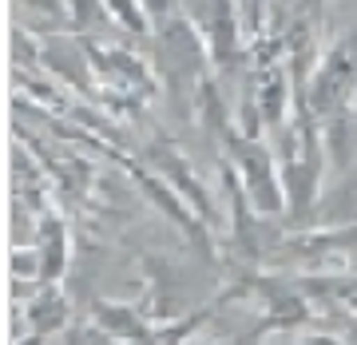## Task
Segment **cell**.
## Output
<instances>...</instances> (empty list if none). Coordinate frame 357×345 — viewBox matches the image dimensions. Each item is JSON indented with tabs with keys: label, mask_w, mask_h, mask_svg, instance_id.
Here are the masks:
<instances>
[{
	"label": "cell",
	"mask_w": 357,
	"mask_h": 345,
	"mask_svg": "<svg viewBox=\"0 0 357 345\" xmlns=\"http://www.w3.org/2000/svg\"><path fill=\"white\" fill-rule=\"evenodd\" d=\"M155 76L167 88L171 103H175L178 115L199 112V95L211 84V52H206L199 28L191 24L187 13H175L171 20L155 28Z\"/></svg>",
	"instance_id": "1"
},
{
	"label": "cell",
	"mask_w": 357,
	"mask_h": 345,
	"mask_svg": "<svg viewBox=\"0 0 357 345\" xmlns=\"http://www.w3.org/2000/svg\"><path fill=\"white\" fill-rule=\"evenodd\" d=\"M215 135L230 151V171L238 175L246 199L255 203L258 215H266V218L286 215V183H282V167L274 159V151L258 135L234 131V123H222Z\"/></svg>",
	"instance_id": "2"
},
{
	"label": "cell",
	"mask_w": 357,
	"mask_h": 345,
	"mask_svg": "<svg viewBox=\"0 0 357 345\" xmlns=\"http://www.w3.org/2000/svg\"><path fill=\"white\" fill-rule=\"evenodd\" d=\"M298 95H306L310 112L318 119H326L337 107H345L349 100H357V28L342 32L330 48L321 52L306 91H298Z\"/></svg>",
	"instance_id": "3"
},
{
	"label": "cell",
	"mask_w": 357,
	"mask_h": 345,
	"mask_svg": "<svg viewBox=\"0 0 357 345\" xmlns=\"http://www.w3.org/2000/svg\"><path fill=\"white\" fill-rule=\"evenodd\" d=\"M183 13L199 28L215 72H230L234 64H243V52L250 40L238 16V0H183Z\"/></svg>",
	"instance_id": "4"
},
{
	"label": "cell",
	"mask_w": 357,
	"mask_h": 345,
	"mask_svg": "<svg viewBox=\"0 0 357 345\" xmlns=\"http://www.w3.org/2000/svg\"><path fill=\"white\" fill-rule=\"evenodd\" d=\"M91 56V68H96V84L112 95H128V100H151L155 88H159V76L147 60H139L131 48H112V44H100L96 36H84Z\"/></svg>",
	"instance_id": "5"
},
{
	"label": "cell",
	"mask_w": 357,
	"mask_h": 345,
	"mask_svg": "<svg viewBox=\"0 0 357 345\" xmlns=\"http://www.w3.org/2000/svg\"><path fill=\"white\" fill-rule=\"evenodd\" d=\"M24 318H28V325H32V333H44V337H52L56 330H64V325H68V318H72V306H68L64 290H60L56 282H44V286L36 290V298L28 302Z\"/></svg>",
	"instance_id": "6"
},
{
	"label": "cell",
	"mask_w": 357,
	"mask_h": 345,
	"mask_svg": "<svg viewBox=\"0 0 357 345\" xmlns=\"http://www.w3.org/2000/svg\"><path fill=\"white\" fill-rule=\"evenodd\" d=\"M326 123V151L337 167H349L357 159V100L337 107L333 115L321 119Z\"/></svg>",
	"instance_id": "7"
},
{
	"label": "cell",
	"mask_w": 357,
	"mask_h": 345,
	"mask_svg": "<svg viewBox=\"0 0 357 345\" xmlns=\"http://www.w3.org/2000/svg\"><path fill=\"white\" fill-rule=\"evenodd\" d=\"M96 325L103 333H112L115 342H131V345H151V330L147 321L123 302H96Z\"/></svg>",
	"instance_id": "8"
},
{
	"label": "cell",
	"mask_w": 357,
	"mask_h": 345,
	"mask_svg": "<svg viewBox=\"0 0 357 345\" xmlns=\"http://www.w3.org/2000/svg\"><path fill=\"white\" fill-rule=\"evenodd\" d=\"M36 254H40V266H44V282H56L60 274L68 270V254H72V238L60 218H44L36 227Z\"/></svg>",
	"instance_id": "9"
},
{
	"label": "cell",
	"mask_w": 357,
	"mask_h": 345,
	"mask_svg": "<svg viewBox=\"0 0 357 345\" xmlns=\"http://www.w3.org/2000/svg\"><path fill=\"white\" fill-rule=\"evenodd\" d=\"M103 8H107L112 24L119 28V32H128V36H135V40L155 36L151 16H147V8H143L139 0H103Z\"/></svg>",
	"instance_id": "10"
},
{
	"label": "cell",
	"mask_w": 357,
	"mask_h": 345,
	"mask_svg": "<svg viewBox=\"0 0 357 345\" xmlns=\"http://www.w3.org/2000/svg\"><path fill=\"white\" fill-rule=\"evenodd\" d=\"M68 24L76 36H100L112 28V16L103 8V0H68Z\"/></svg>",
	"instance_id": "11"
},
{
	"label": "cell",
	"mask_w": 357,
	"mask_h": 345,
	"mask_svg": "<svg viewBox=\"0 0 357 345\" xmlns=\"http://www.w3.org/2000/svg\"><path fill=\"white\" fill-rule=\"evenodd\" d=\"M143 8H147V16H151V24L159 28L163 20H171L175 13H183V0H139Z\"/></svg>",
	"instance_id": "12"
},
{
	"label": "cell",
	"mask_w": 357,
	"mask_h": 345,
	"mask_svg": "<svg viewBox=\"0 0 357 345\" xmlns=\"http://www.w3.org/2000/svg\"><path fill=\"white\" fill-rule=\"evenodd\" d=\"M24 8H36V13L52 16V20H68V0H20Z\"/></svg>",
	"instance_id": "13"
},
{
	"label": "cell",
	"mask_w": 357,
	"mask_h": 345,
	"mask_svg": "<svg viewBox=\"0 0 357 345\" xmlns=\"http://www.w3.org/2000/svg\"><path fill=\"white\" fill-rule=\"evenodd\" d=\"M306 4H310V20L321 24V16H326V8H330V0H306Z\"/></svg>",
	"instance_id": "14"
}]
</instances>
